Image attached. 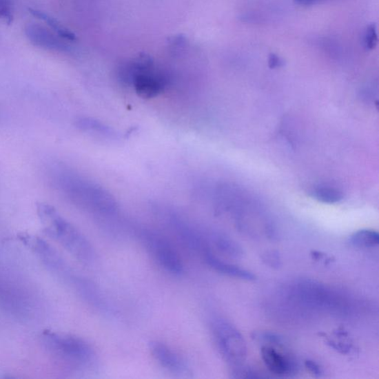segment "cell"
I'll use <instances>...</instances> for the list:
<instances>
[{"label": "cell", "instance_id": "cell-1", "mask_svg": "<svg viewBox=\"0 0 379 379\" xmlns=\"http://www.w3.org/2000/svg\"><path fill=\"white\" fill-rule=\"evenodd\" d=\"M117 75L119 81L133 87L136 93L145 99L161 94L171 82V76L166 70L145 54L122 63L118 68Z\"/></svg>", "mask_w": 379, "mask_h": 379}, {"label": "cell", "instance_id": "cell-2", "mask_svg": "<svg viewBox=\"0 0 379 379\" xmlns=\"http://www.w3.org/2000/svg\"><path fill=\"white\" fill-rule=\"evenodd\" d=\"M38 214L44 226L45 232L79 262L91 264L94 261L96 254L92 244L78 229L59 215L52 206L39 205Z\"/></svg>", "mask_w": 379, "mask_h": 379}, {"label": "cell", "instance_id": "cell-3", "mask_svg": "<svg viewBox=\"0 0 379 379\" xmlns=\"http://www.w3.org/2000/svg\"><path fill=\"white\" fill-rule=\"evenodd\" d=\"M63 191L76 205L99 216H113L119 210L115 198L91 179L73 173L62 174Z\"/></svg>", "mask_w": 379, "mask_h": 379}, {"label": "cell", "instance_id": "cell-4", "mask_svg": "<svg viewBox=\"0 0 379 379\" xmlns=\"http://www.w3.org/2000/svg\"><path fill=\"white\" fill-rule=\"evenodd\" d=\"M41 340L48 354L66 365L83 367L95 360L94 349L82 338L46 331L43 333Z\"/></svg>", "mask_w": 379, "mask_h": 379}, {"label": "cell", "instance_id": "cell-5", "mask_svg": "<svg viewBox=\"0 0 379 379\" xmlns=\"http://www.w3.org/2000/svg\"><path fill=\"white\" fill-rule=\"evenodd\" d=\"M145 243L159 266L167 273L181 275L184 266L174 247L165 238L150 233L145 237Z\"/></svg>", "mask_w": 379, "mask_h": 379}, {"label": "cell", "instance_id": "cell-6", "mask_svg": "<svg viewBox=\"0 0 379 379\" xmlns=\"http://www.w3.org/2000/svg\"><path fill=\"white\" fill-rule=\"evenodd\" d=\"M214 328L219 349L227 361L232 364L240 362L245 351L240 334L223 321H217Z\"/></svg>", "mask_w": 379, "mask_h": 379}, {"label": "cell", "instance_id": "cell-7", "mask_svg": "<svg viewBox=\"0 0 379 379\" xmlns=\"http://www.w3.org/2000/svg\"><path fill=\"white\" fill-rule=\"evenodd\" d=\"M19 238L41 259L50 272L61 276L68 274L66 264L61 255L44 239L28 234H23Z\"/></svg>", "mask_w": 379, "mask_h": 379}, {"label": "cell", "instance_id": "cell-8", "mask_svg": "<svg viewBox=\"0 0 379 379\" xmlns=\"http://www.w3.org/2000/svg\"><path fill=\"white\" fill-rule=\"evenodd\" d=\"M25 34L28 41L39 48L63 53L72 51V42L44 25L28 24L25 27Z\"/></svg>", "mask_w": 379, "mask_h": 379}, {"label": "cell", "instance_id": "cell-9", "mask_svg": "<svg viewBox=\"0 0 379 379\" xmlns=\"http://www.w3.org/2000/svg\"><path fill=\"white\" fill-rule=\"evenodd\" d=\"M149 347L156 361L168 371L183 373L186 371L182 358L166 344L154 341L150 343Z\"/></svg>", "mask_w": 379, "mask_h": 379}, {"label": "cell", "instance_id": "cell-10", "mask_svg": "<svg viewBox=\"0 0 379 379\" xmlns=\"http://www.w3.org/2000/svg\"><path fill=\"white\" fill-rule=\"evenodd\" d=\"M262 357L268 370L274 374L285 376L292 371L290 359L272 347H263Z\"/></svg>", "mask_w": 379, "mask_h": 379}, {"label": "cell", "instance_id": "cell-11", "mask_svg": "<svg viewBox=\"0 0 379 379\" xmlns=\"http://www.w3.org/2000/svg\"><path fill=\"white\" fill-rule=\"evenodd\" d=\"M205 259L207 263L217 272L247 281H254L256 279V276L252 272L236 265L224 263L212 253H207Z\"/></svg>", "mask_w": 379, "mask_h": 379}, {"label": "cell", "instance_id": "cell-12", "mask_svg": "<svg viewBox=\"0 0 379 379\" xmlns=\"http://www.w3.org/2000/svg\"><path fill=\"white\" fill-rule=\"evenodd\" d=\"M76 125L85 132L108 141H116L119 138V133L115 129L92 118H79L76 121Z\"/></svg>", "mask_w": 379, "mask_h": 379}, {"label": "cell", "instance_id": "cell-13", "mask_svg": "<svg viewBox=\"0 0 379 379\" xmlns=\"http://www.w3.org/2000/svg\"><path fill=\"white\" fill-rule=\"evenodd\" d=\"M351 243L359 248H371L377 246L379 243V235L373 230L358 231L354 233L350 238Z\"/></svg>", "mask_w": 379, "mask_h": 379}, {"label": "cell", "instance_id": "cell-14", "mask_svg": "<svg viewBox=\"0 0 379 379\" xmlns=\"http://www.w3.org/2000/svg\"><path fill=\"white\" fill-rule=\"evenodd\" d=\"M311 194L316 201L327 204L337 203L343 198L342 192L333 187H318L315 188Z\"/></svg>", "mask_w": 379, "mask_h": 379}, {"label": "cell", "instance_id": "cell-15", "mask_svg": "<svg viewBox=\"0 0 379 379\" xmlns=\"http://www.w3.org/2000/svg\"><path fill=\"white\" fill-rule=\"evenodd\" d=\"M31 12L35 17L43 19V21L51 27L52 30L59 36H61L70 42H74L76 41L75 34L71 31H69V30L65 28L62 24L59 23L55 19L49 17L42 12L37 11V10H31Z\"/></svg>", "mask_w": 379, "mask_h": 379}, {"label": "cell", "instance_id": "cell-16", "mask_svg": "<svg viewBox=\"0 0 379 379\" xmlns=\"http://www.w3.org/2000/svg\"><path fill=\"white\" fill-rule=\"evenodd\" d=\"M361 43L366 51H372L378 44L377 28L375 24L368 25L362 34Z\"/></svg>", "mask_w": 379, "mask_h": 379}, {"label": "cell", "instance_id": "cell-17", "mask_svg": "<svg viewBox=\"0 0 379 379\" xmlns=\"http://www.w3.org/2000/svg\"><path fill=\"white\" fill-rule=\"evenodd\" d=\"M0 18L12 19L11 4L9 0H0Z\"/></svg>", "mask_w": 379, "mask_h": 379}, {"label": "cell", "instance_id": "cell-18", "mask_svg": "<svg viewBox=\"0 0 379 379\" xmlns=\"http://www.w3.org/2000/svg\"><path fill=\"white\" fill-rule=\"evenodd\" d=\"M285 65V61L283 58L276 54H271L268 57V66L272 69L281 68Z\"/></svg>", "mask_w": 379, "mask_h": 379}, {"label": "cell", "instance_id": "cell-19", "mask_svg": "<svg viewBox=\"0 0 379 379\" xmlns=\"http://www.w3.org/2000/svg\"><path fill=\"white\" fill-rule=\"evenodd\" d=\"M305 367L309 371L316 376H321L322 370L316 363L313 361H306Z\"/></svg>", "mask_w": 379, "mask_h": 379}, {"label": "cell", "instance_id": "cell-20", "mask_svg": "<svg viewBox=\"0 0 379 379\" xmlns=\"http://www.w3.org/2000/svg\"><path fill=\"white\" fill-rule=\"evenodd\" d=\"M294 1L300 6H312L318 4H322L328 1H332V0H294Z\"/></svg>", "mask_w": 379, "mask_h": 379}, {"label": "cell", "instance_id": "cell-21", "mask_svg": "<svg viewBox=\"0 0 379 379\" xmlns=\"http://www.w3.org/2000/svg\"><path fill=\"white\" fill-rule=\"evenodd\" d=\"M266 256H268V258H266L265 260L267 261L268 265H270L271 266H273V267H276L278 265L279 258L277 255L274 254V253H272L271 254H267Z\"/></svg>", "mask_w": 379, "mask_h": 379}]
</instances>
